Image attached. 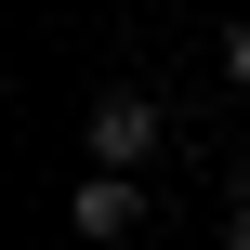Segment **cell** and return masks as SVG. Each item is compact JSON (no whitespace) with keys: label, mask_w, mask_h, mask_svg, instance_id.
<instances>
[{"label":"cell","mask_w":250,"mask_h":250,"mask_svg":"<svg viewBox=\"0 0 250 250\" xmlns=\"http://www.w3.org/2000/svg\"><path fill=\"white\" fill-rule=\"evenodd\" d=\"M224 250H250V211H237V224H224Z\"/></svg>","instance_id":"5b68a950"},{"label":"cell","mask_w":250,"mask_h":250,"mask_svg":"<svg viewBox=\"0 0 250 250\" xmlns=\"http://www.w3.org/2000/svg\"><path fill=\"white\" fill-rule=\"evenodd\" d=\"M66 224H79V250H119L145 224V185H132V171H79V185H66Z\"/></svg>","instance_id":"7a4b0ae2"},{"label":"cell","mask_w":250,"mask_h":250,"mask_svg":"<svg viewBox=\"0 0 250 250\" xmlns=\"http://www.w3.org/2000/svg\"><path fill=\"white\" fill-rule=\"evenodd\" d=\"M224 185H237V211H250V145H237V171H224Z\"/></svg>","instance_id":"277c9868"},{"label":"cell","mask_w":250,"mask_h":250,"mask_svg":"<svg viewBox=\"0 0 250 250\" xmlns=\"http://www.w3.org/2000/svg\"><path fill=\"white\" fill-rule=\"evenodd\" d=\"M224 79H237V92H250V26H224Z\"/></svg>","instance_id":"3957f363"},{"label":"cell","mask_w":250,"mask_h":250,"mask_svg":"<svg viewBox=\"0 0 250 250\" xmlns=\"http://www.w3.org/2000/svg\"><path fill=\"white\" fill-rule=\"evenodd\" d=\"M158 158H171V105H158V92H132V79H119V92H92V119H79V171H132V185H145Z\"/></svg>","instance_id":"6da1fadb"}]
</instances>
